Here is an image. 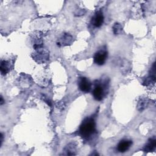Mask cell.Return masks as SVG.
Segmentation results:
<instances>
[{
  "instance_id": "5",
  "label": "cell",
  "mask_w": 156,
  "mask_h": 156,
  "mask_svg": "<svg viewBox=\"0 0 156 156\" xmlns=\"http://www.w3.org/2000/svg\"><path fill=\"white\" fill-rule=\"evenodd\" d=\"M79 88L82 91L85 93H89L92 87L91 83L90 80L85 77H80L78 79V83H77Z\"/></svg>"
},
{
  "instance_id": "10",
  "label": "cell",
  "mask_w": 156,
  "mask_h": 156,
  "mask_svg": "<svg viewBox=\"0 0 156 156\" xmlns=\"http://www.w3.org/2000/svg\"><path fill=\"white\" fill-rule=\"evenodd\" d=\"M156 147V140L155 138H150L147 144L144 146L143 148V151L146 152H150L154 151Z\"/></svg>"
},
{
  "instance_id": "3",
  "label": "cell",
  "mask_w": 156,
  "mask_h": 156,
  "mask_svg": "<svg viewBox=\"0 0 156 156\" xmlns=\"http://www.w3.org/2000/svg\"><path fill=\"white\" fill-rule=\"evenodd\" d=\"M31 56L37 63H44L49 60V52L46 49L42 47L35 49Z\"/></svg>"
},
{
  "instance_id": "2",
  "label": "cell",
  "mask_w": 156,
  "mask_h": 156,
  "mask_svg": "<svg viewBox=\"0 0 156 156\" xmlns=\"http://www.w3.org/2000/svg\"><path fill=\"white\" fill-rule=\"evenodd\" d=\"M108 82L107 79L104 80H97L94 84L92 94L94 99L96 101H102L105 95V91L108 88Z\"/></svg>"
},
{
  "instance_id": "8",
  "label": "cell",
  "mask_w": 156,
  "mask_h": 156,
  "mask_svg": "<svg viewBox=\"0 0 156 156\" xmlns=\"http://www.w3.org/2000/svg\"><path fill=\"white\" fill-rule=\"evenodd\" d=\"M132 144V141L129 140H121L117 146V150L119 152H124L127 151Z\"/></svg>"
},
{
  "instance_id": "14",
  "label": "cell",
  "mask_w": 156,
  "mask_h": 156,
  "mask_svg": "<svg viewBox=\"0 0 156 156\" xmlns=\"http://www.w3.org/2000/svg\"><path fill=\"white\" fill-rule=\"evenodd\" d=\"M3 140H4V135H3V133L1 132V135H0V146H2Z\"/></svg>"
},
{
  "instance_id": "15",
  "label": "cell",
  "mask_w": 156,
  "mask_h": 156,
  "mask_svg": "<svg viewBox=\"0 0 156 156\" xmlns=\"http://www.w3.org/2000/svg\"><path fill=\"white\" fill-rule=\"evenodd\" d=\"M4 103V101L3 97L2 96V95H1V98H0V104H1V105H2Z\"/></svg>"
},
{
  "instance_id": "13",
  "label": "cell",
  "mask_w": 156,
  "mask_h": 156,
  "mask_svg": "<svg viewBox=\"0 0 156 156\" xmlns=\"http://www.w3.org/2000/svg\"><path fill=\"white\" fill-rule=\"evenodd\" d=\"M122 30V27L119 23H115L113 26V32L115 35H119Z\"/></svg>"
},
{
  "instance_id": "4",
  "label": "cell",
  "mask_w": 156,
  "mask_h": 156,
  "mask_svg": "<svg viewBox=\"0 0 156 156\" xmlns=\"http://www.w3.org/2000/svg\"><path fill=\"white\" fill-rule=\"evenodd\" d=\"M107 57L108 52L106 48H103L95 53L93 57V60L94 63H96L98 65L101 66L105 63Z\"/></svg>"
},
{
  "instance_id": "1",
  "label": "cell",
  "mask_w": 156,
  "mask_h": 156,
  "mask_svg": "<svg viewBox=\"0 0 156 156\" xmlns=\"http://www.w3.org/2000/svg\"><path fill=\"white\" fill-rule=\"evenodd\" d=\"M96 132V122L93 118H87L82 122L79 132L82 137L85 140H88Z\"/></svg>"
},
{
  "instance_id": "6",
  "label": "cell",
  "mask_w": 156,
  "mask_h": 156,
  "mask_svg": "<svg viewBox=\"0 0 156 156\" xmlns=\"http://www.w3.org/2000/svg\"><path fill=\"white\" fill-rule=\"evenodd\" d=\"M73 40V38L72 35H71L69 34L65 33L58 39L57 45L59 47L68 46L72 43Z\"/></svg>"
},
{
  "instance_id": "11",
  "label": "cell",
  "mask_w": 156,
  "mask_h": 156,
  "mask_svg": "<svg viewBox=\"0 0 156 156\" xmlns=\"http://www.w3.org/2000/svg\"><path fill=\"white\" fill-rule=\"evenodd\" d=\"M76 145L73 143H69L64 148V151L65 152V154H66L67 155H75L76 154Z\"/></svg>"
},
{
  "instance_id": "9",
  "label": "cell",
  "mask_w": 156,
  "mask_h": 156,
  "mask_svg": "<svg viewBox=\"0 0 156 156\" xmlns=\"http://www.w3.org/2000/svg\"><path fill=\"white\" fill-rule=\"evenodd\" d=\"M10 63L5 60H1L0 63V71L2 75H5L10 71Z\"/></svg>"
},
{
  "instance_id": "12",
  "label": "cell",
  "mask_w": 156,
  "mask_h": 156,
  "mask_svg": "<svg viewBox=\"0 0 156 156\" xmlns=\"http://www.w3.org/2000/svg\"><path fill=\"white\" fill-rule=\"evenodd\" d=\"M149 99L147 98H141L138 102L137 104V109L140 112H142L144 110L148 105Z\"/></svg>"
},
{
  "instance_id": "7",
  "label": "cell",
  "mask_w": 156,
  "mask_h": 156,
  "mask_svg": "<svg viewBox=\"0 0 156 156\" xmlns=\"http://www.w3.org/2000/svg\"><path fill=\"white\" fill-rule=\"evenodd\" d=\"M104 15L101 10L96 12L91 20V24L96 27H101L104 23Z\"/></svg>"
}]
</instances>
